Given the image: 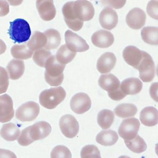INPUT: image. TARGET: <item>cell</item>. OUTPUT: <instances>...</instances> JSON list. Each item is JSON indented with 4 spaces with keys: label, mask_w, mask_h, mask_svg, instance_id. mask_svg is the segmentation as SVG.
Listing matches in <instances>:
<instances>
[{
    "label": "cell",
    "mask_w": 158,
    "mask_h": 158,
    "mask_svg": "<svg viewBox=\"0 0 158 158\" xmlns=\"http://www.w3.org/2000/svg\"><path fill=\"white\" fill-rule=\"evenodd\" d=\"M44 78L47 83L52 86H59L63 81V72L65 64L58 62L56 56L51 55L45 63Z\"/></svg>",
    "instance_id": "cell-1"
},
{
    "label": "cell",
    "mask_w": 158,
    "mask_h": 158,
    "mask_svg": "<svg viewBox=\"0 0 158 158\" xmlns=\"http://www.w3.org/2000/svg\"><path fill=\"white\" fill-rule=\"evenodd\" d=\"M66 96V92L62 86L43 90L39 96L40 104L48 109H53L62 102Z\"/></svg>",
    "instance_id": "cell-2"
},
{
    "label": "cell",
    "mask_w": 158,
    "mask_h": 158,
    "mask_svg": "<svg viewBox=\"0 0 158 158\" xmlns=\"http://www.w3.org/2000/svg\"><path fill=\"white\" fill-rule=\"evenodd\" d=\"M8 33L15 43H22L27 41L31 35L29 23L23 19H17L10 22Z\"/></svg>",
    "instance_id": "cell-3"
},
{
    "label": "cell",
    "mask_w": 158,
    "mask_h": 158,
    "mask_svg": "<svg viewBox=\"0 0 158 158\" xmlns=\"http://www.w3.org/2000/svg\"><path fill=\"white\" fill-rule=\"evenodd\" d=\"M40 106L34 101L22 104L15 111L16 118L21 122H30L35 120L40 113Z\"/></svg>",
    "instance_id": "cell-4"
},
{
    "label": "cell",
    "mask_w": 158,
    "mask_h": 158,
    "mask_svg": "<svg viewBox=\"0 0 158 158\" xmlns=\"http://www.w3.org/2000/svg\"><path fill=\"white\" fill-rule=\"evenodd\" d=\"M139 78L143 82H149L153 80L156 74V67L152 57L144 51L143 57L137 69Z\"/></svg>",
    "instance_id": "cell-5"
},
{
    "label": "cell",
    "mask_w": 158,
    "mask_h": 158,
    "mask_svg": "<svg viewBox=\"0 0 158 158\" xmlns=\"http://www.w3.org/2000/svg\"><path fill=\"white\" fill-rule=\"evenodd\" d=\"M139 127V121L136 118L131 117L124 119L118 128V135L125 140L131 139L136 136Z\"/></svg>",
    "instance_id": "cell-6"
},
{
    "label": "cell",
    "mask_w": 158,
    "mask_h": 158,
    "mask_svg": "<svg viewBox=\"0 0 158 158\" xmlns=\"http://www.w3.org/2000/svg\"><path fill=\"white\" fill-rule=\"evenodd\" d=\"M59 127L62 133L68 138H74L79 131V123L74 116L66 114L61 117Z\"/></svg>",
    "instance_id": "cell-7"
},
{
    "label": "cell",
    "mask_w": 158,
    "mask_h": 158,
    "mask_svg": "<svg viewBox=\"0 0 158 158\" xmlns=\"http://www.w3.org/2000/svg\"><path fill=\"white\" fill-rule=\"evenodd\" d=\"M73 1L66 2L62 7V12L64 20L67 27L73 31H79L81 29L83 21L78 19L73 10Z\"/></svg>",
    "instance_id": "cell-8"
},
{
    "label": "cell",
    "mask_w": 158,
    "mask_h": 158,
    "mask_svg": "<svg viewBox=\"0 0 158 158\" xmlns=\"http://www.w3.org/2000/svg\"><path fill=\"white\" fill-rule=\"evenodd\" d=\"M65 41L67 47L72 52H84L89 49V45L81 36L70 30L65 33Z\"/></svg>",
    "instance_id": "cell-9"
},
{
    "label": "cell",
    "mask_w": 158,
    "mask_h": 158,
    "mask_svg": "<svg viewBox=\"0 0 158 158\" xmlns=\"http://www.w3.org/2000/svg\"><path fill=\"white\" fill-rule=\"evenodd\" d=\"M73 10L76 16L82 21H89L94 15V9L91 2L87 0L73 1Z\"/></svg>",
    "instance_id": "cell-10"
},
{
    "label": "cell",
    "mask_w": 158,
    "mask_h": 158,
    "mask_svg": "<svg viewBox=\"0 0 158 158\" xmlns=\"http://www.w3.org/2000/svg\"><path fill=\"white\" fill-rule=\"evenodd\" d=\"M70 106L72 111L75 114H82L89 110L91 106V101L87 94L78 93L72 96Z\"/></svg>",
    "instance_id": "cell-11"
},
{
    "label": "cell",
    "mask_w": 158,
    "mask_h": 158,
    "mask_svg": "<svg viewBox=\"0 0 158 158\" xmlns=\"http://www.w3.org/2000/svg\"><path fill=\"white\" fill-rule=\"evenodd\" d=\"M146 15L143 10L135 7L130 10L126 16V23L133 30L141 29L145 24Z\"/></svg>",
    "instance_id": "cell-12"
},
{
    "label": "cell",
    "mask_w": 158,
    "mask_h": 158,
    "mask_svg": "<svg viewBox=\"0 0 158 158\" xmlns=\"http://www.w3.org/2000/svg\"><path fill=\"white\" fill-rule=\"evenodd\" d=\"M51 125L45 121H40L28 127L31 139L35 141L46 138L51 131Z\"/></svg>",
    "instance_id": "cell-13"
},
{
    "label": "cell",
    "mask_w": 158,
    "mask_h": 158,
    "mask_svg": "<svg viewBox=\"0 0 158 158\" xmlns=\"http://www.w3.org/2000/svg\"><path fill=\"white\" fill-rule=\"evenodd\" d=\"M14 115L13 101L7 94L0 96V122H9Z\"/></svg>",
    "instance_id": "cell-14"
},
{
    "label": "cell",
    "mask_w": 158,
    "mask_h": 158,
    "mask_svg": "<svg viewBox=\"0 0 158 158\" xmlns=\"http://www.w3.org/2000/svg\"><path fill=\"white\" fill-rule=\"evenodd\" d=\"M144 51H141L134 46H128L123 51V58L126 63L138 69L141 61Z\"/></svg>",
    "instance_id": "cell-15"
},
{
    "label": "cell",
    "mask_w": 158,
    "mask_h": 158,
    "mask_svg": "<svg viewBox=\"0 0 158 158\" xmlns=\"http://www.w3.org/2000/svg\"><path fill=\"white\" fill-rule=\"evenodd\" d=\"M101 26L105 30H112L118 23V15L115 10L106 7L101 12L99 17Z\"/></svg>",
    "instance_id": "cell-16"
},
{
    "label": "cell",
    "mask_w": 158,
    "mask_h": 158,
    "mask_svg": "<svg viewBox=\"0 0 158 158\" xmlns=\"http://www.w3.org/2000/svg\"><path fill=\"white\" fill-rule=\"evenodd\" d=\"M36 9L41 19L44 21L52 20L56 14L53 0H36Z\"/></svg>",
    "instance_id": "cell-17"
},
{
    "label": "cell",
    "mask_w": 158,
    "mask_h": 158,
    "mask_svg": "<svg viewBox=\"0 0 158 158\" xmlns=\"http://www.w3.org/2000/svg\"><path fill=\"white\" fill-rule=\"evenodd\" d=\"M91 41L96 47L107 48L114 43V37L110 31L104 30H99L92 35Z\"/></svg>",
    "instance_id": "cell-18"
},
{
    "label": "cell",
    "mask_w": 158,
    "mask_h": 158,
    "mask_svg": "<svg viewBox=\"0 0 158 158\" xmlns=\"http://www.w3.org/2000/svg\"><path fill=\"white\" fill-rule=\"evenodd\" d=\"M116 57L114 53L107 52L102 54L98 59L96 67L101 73H107L114 67Z\"/></svg>",
    "instance_id": "cell-19"
},
{
    "label": "cell",
    "mask_w": 158,
    "mask_h": 158,
    "mask_svg": "<svg viewBox=\"0 0 158 158\" xmlns=\"http://www.w3.org/2000/svg\"><path fill=\"white\" fill-rule=\"evenodd\" d=\"M120 88L126 95H133L141 91L143 83L138 78L131 77L122 81L120 84Z\"/></svg>",
    "instance_id": "cell-20"
},
{
    "label": "cell",
    "mask_w": 158,
    "mask_h": 158,
    "mask_svg": "<svg viewBox=\"0 0 158 158\" xmlns=\"http://www.w3.org/2000/svg\"><path fill=\"white\" fill-rule=\"evenodd\" d=\"M99 86L108 93L112 92L120 87V81L112 73L101 75L98 80Z\"/></svg>",
    "instance_id": "cell-21"
},
{
    "label": "cell",
    "mask_w": 158,
    "mask_h": 158,
    "mask_svg": "<svg viewBox=\"0 0 158 158\" xmlns=\"http://www.w3.org/2000/svg\"><path fill=\"white\" fill-rule=\"evenodd\" d=\"M139 119L145 126L153 127L156 125L158 122L157 110L152 106L144 107L140 112Z\"/></svg>",
    "instance_id": "cell-22"
},
{
    "label": "cell",
    "mask_w": 158,
    "mask_h": 158,
    "mask_svg": "<svg viewBox=\"0 0 158 158\" xmlns=\"http://www.w3.org/2000/svg\"><path fill=\"white\" fill-rule=\"evenodd\" d=\"M10 79L15 80L19 79L25 71V64L23 60L12 59L6 67Z\"/></svg>",
    "instance_id": "cell-23"
},
{
    "label": "cell",
    "mask_w": 158,
    "mask_h": 158,
    "mask_svg": "<svg viewBox=\"0 0 158 158\" xmlns=\"http://www.w3.org/2000/svg\"><path fill=\"white\" fill-rule=\"evenodd\" d=\"M118 139V134L116 133V131L112 130H102L99 132L96 137V142L105 146L114 145L115 143H116Z\"/></svg>",
    "instance_id": "cell-24"
},
{
    "label": "cell",
    "mask_w": 158,
    "mask_h": 158,
    "mask_svg": "<svg viewBox=\"0 0 158 158\" xmlns=\"http://www.w3.org/2000/svg\"><path fill=\"white\" fill-rule=\"evenodd\" d=\"M20 130L19 128L13 123L4 124L0 130V135L1 137L8 141L16 140L20 135Z\"/></svg>",
    "instance_id": "cell-25"
},
{
    "label": "cell",
    "mask_w": 158,
    "mask_h": 158,
    "mask_svg": "<svg viewBox=\"0 0 158 158\" xmlns=\"http://www.w3.org/2000/svg\"><path fill=\"white\" fill-rule=\"evenodd\" d=\"M46 43L47 38L44 33L36 31L32 35L30 39L26 43V44L30 49L36 51L44 47L46 44Z\"/></svg>",
    "instance_id": "cell-26"
},
{
    "label": "cell",
    "mask_w": 158,
    "mask_h": 158,
    "mask_svg": "<svg viewBox=\"0 0 158 158\" xmlns=\"http://www.w3.org/2000/svg\"><path fill=\"white\" fill-rule=\"evenodd\" d=\"M142 40L151 45L158 44V28L157 27H146L141 31Z\"/></svg>",
    "instance_id": "cell-27"
},
{
    "label": "cell",
    "mask_w": 158,
    "mask_h": 158,
    "mask_svg": "<svg viewBox=\"0 0 158 158\" xmlns=\"http://www.w3.org/2000/svg\"><path fill=\"white\" fill-rule=\"evenodd\" d=\"M137 112V107L133 104L123 103L118 104L114 109V114L121 118L133 117Z\"/></svg>",
    "instance_id": "cell-28"
},
{
    "label": "cell",
    "mask_w": 158,
    "mask_h": 158,
    "mask_svg": "<svg viewBox=\"0 0 158 158\" xmlns=\"http://www.w3.org/2000/svg\"><path fill=\"white\" fill-rule=\"evenodd\" d=\"M47 38V43L44 48L46 49H56L60 44L61 38L59 32L55 29L51 28L46 30L44 33Z\"/></svg>",
    "instance_id": "cell-29"
},
{
    "label": "cell",
    "mask_w": 158,
    "mask_h": 158,
    "mask_svg": "<svg viewBox=\"0 0 158 158\" xmlns=\"http://www.w3.org/2000/svg\"><path fill=\"white\" fill-rule=\"evenodd\" d=\"M114 121V114L110 110L103 109L98 114L97 122L99 127L102 129L109 128Z\"/></svg>",
    "instance_id": "cell-30"
},
{
    "label": "cell",
    "mask_w": 158,
    "mask_h": 158,
    "mask_svg": "<svg viewBox=\"0 0 158 158\" xmlns=\"http://www.w3.org/2000/svg\"><path fill=\"white\" fill-rule=\"evenodd\" d=\"M10 53L15 59H28L32 56L33 51L30 49L26 44H15L11 48Z\"/></svg>",
    "instance_id": "cell-31"
},
{
    "label": "cell",
    "mask_w": 158,
    "mask_h": 158,
    "mask_svg": "<svg viewBox=\"0 0 158 158\" xmlns=\"http://www.w3.org/2000/svg\"><path fill=\"white\" fill-rule=\"evenodd\" d=\"M127 147L135 153H141L147 149V145L144 140L139 135H137L131 139L125 140Z\"/></svg>",
    "instance_id": "cell-32"
},
{
    "label": "cell",
    "mask_w": 158,
    "mask_h": 158,
    "mask_svg": "<svg viewBox=\"0 0 158 158\" xmlns=\"http://www.w3.org/2000/svg\"><path fill=\"white\" fill-rule=\"evenodd\" d=\"M75 56L76 52L71 51L67 47L66 44H64L59 48L55 56L58 62L63 64H66L71 62Z\"/></svg>",
    "instance_id": "cell-33"
},
{
    "label": "cell",
    "mask_w": 158,
    "mask_h": 158,
    "mask_svg": "<svg viewBox=\"0 0 158 158\" xmlns=\"http://www.w3.org/2000/svg\"><path fill=\"white\" fill-rule=\"evenodd\" d=\"M33 54V60L35 63L41 67H44L46 60L52 55V53L48 49L41 48L36 50Z\"/></svg>",
    "instance_id": "cell-34"
},
{
    "label": "cell",
    "mask_w": 158,
    "mask_h": 158,
    "mask_svg": "<svg viewBox=\"0 0 158 158\" xmlns=\"http://www.w3.org/2000/svg\"><path fill=\"white\" fill-rule=\"evenodd\" d=\"M51 158H71L70 151L65 146L58 145L54 147L51 152Z\"/></svg>",
    "instance_id": "cell-35"
},
{
    "label": "cell",
    "mask_w": 158,
    "mask_h": 158,
    "mask_svg": "<svg viewBox=\"0 0 158 158\" xmlns=\"http://www.w3.org/2000/svg\"><path fill=\"white\" fill-rule=\"evenodd\" d=\"M80 156L81 158L101 157L99 150L95 145L93 144H88L85 146L81 150Z\"/></svg>",
    "instance_id": "cell-36"
},
{
    "label": "cell",
    "mask_w": 158,
    "mask_h": 158,
    "mask_svg": "<svg viewBox=\"0 0 158 158\" xmlns=\"http://www.w3.org/2000/svg\"><path fill=\"white\" fill-rule=\"evenodd\" d=\"M9 75L7 70L0 66V94L7 91L9 86Z\"/></svg>",
    "instance_id": "cell-37"
},
{
    "label": "cell",
    "mask_w": 158,
    "mask_h": 158,
    "mask_svg": "<svg viewBox=\"0 0 158 158\" xmlns=\"http://www.w3.org/2000/svg\"><path fill=\"white\" fill-rule=\"evenodd\" d=\"M18 143L23 146H27L33 142L31 139L28 133V127L22 130L18 138L17 139Z\"/></svg>",
    "instance_id": "cell-38"
},
{
    "label": "cell",
    "mask_w": 158,
    "mask_h": 158,
    "mask_svg": "<svg viewBox=\"0 0 158 158\" xmlns=\"http://www.w3.org/2000/svg\"><path fill=\"white\" fill-rule=\"evenodd\" d=\"M148 14L152 18L158 19V1L157 0H151L146 7Z\"/></svg>",
    "instance_id": "cell-39"
},
{
    "label": "cell",
    "mask_w": 158,
    "mask_h": 158,
    "mask_svg": "<svg viewBox=\"0 0 158 158\" xmlns=\"http://www.w3.org/2000/svg\"><path fill=\"white\" fill-rule=\"evenodd\" d=\"M127 0H101L102 6L118 9L124 6Z\"/></svg>",
    "instance_id": "cell-40"
},
{
    "label": "cell",
    "mask_w": 158,
    "mask_h": 158,
    "mask_svg": "<svg viewBox=\"0 0 158 158\" xmlns=\"http://www.w3.org/2000/svg\"><path fill=\"white\" fill-rule=\"evenodd\" d=\"M108 96L109 97L114 101H120L124 98L127 95L123 93V91L121 90L120 88L119 87L118 89L108 93Z\"/></svg>",
    "instance_id": "cell-41"
},
{
    "label": "cell",
    "mask_w": 158,
    "mask_h": 158,
    "mask_svg": "<svg viewBox=\"0 0 158 158\" xmlns=\"http://www.w3.org/2000/svg\"><path fill=\"white\" fill-rule=\"evenodd\" d=\"M9 12V4L6 0H0V17L6 16Z\"/></svg>",
    "instance_id": "cell-42"
},
{
    "label": "cell",
    "mask_w": 158,
    "mask_h": 158,
    "mask_svg": "<svg viewBox=\"0 0 158 158\" xmlns=\"http://www.w3.org/2000/svg\"><path fill=\"white\" fill-rule=\"evenodd\" d=\"M157 82L152 83L149 89V93L151 98L156 102H157Z\"/></svg>",
    "instance_id": "cell-43"
},
{
    "label": "cell",
    "mask_w": 158,
    "mask_h": 158,
    "mask_svg": "<svg viewBox=\"0 0 158 158\" xmlns=\"http://www.w3.org/2000/svg\"><path fill=\"white\" fill-rule=\"evenodd\" d=\"M0 157H16V156L9 150L0 149Z\"/></svg>",
    "instance_id": "cell-44"
},
{
    "label": "cell",
    "mask_w": 158,
    "mask_h": 158,
    "mask_svg": "<svg viewBox=\"0 0 158 158\" xmlns=\"http://www.w3.org/2000/svg\"><path fill=\"white\" fill-rule=\"evenodd\" d=\"M23 0H7L9 4L12 6H17L20 5Z\"/></svg>",
    "instance_id": "cell-45"
},
{
    "label": "cell",
    "mask_w": 158,
    "mask_h": 158,
    "mask_svg": "<svg viewBox=\"0 0 158 158\" xmlns=\"http://www.w3.org/2000/svg\"><path fill=\"white\" fill-rule=\"evenodd\" d=\"M6 50V45L5 43L0 39V54H3Z\"/></svg>",
    "instance_id": "cell-46"
}]
</instances>
